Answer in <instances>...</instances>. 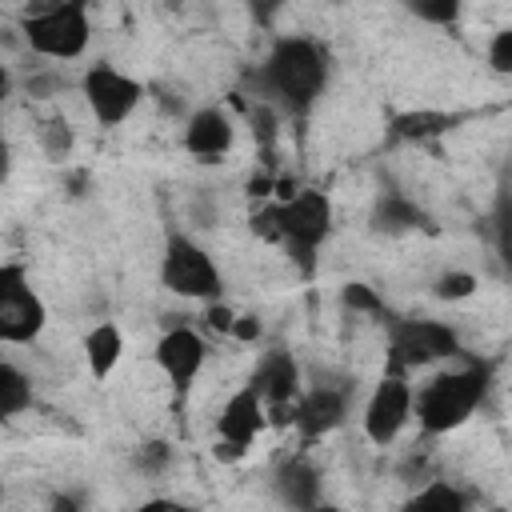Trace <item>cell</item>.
<instances>
[{
    "label": "cell",
    "instance_id": "24",
    "mask_svg": "<svg viewBox=\"0 0 512 512\" xmlns=\"http://www.w3.org/2000/svg\"><path fill=\"white\" fill-rule=\"evenodd\" d=\"M408 12L416 16V20H424V24H436V28H448V24H456L460 20V4L456 0H416V4H408Z\"/></svg>",
    "mask_w": 512,
    "mask_h": 512
},
{
    "label": "cell",
    "instance_id": "10",
    "mask_svg": "<svg viewBox=\"0 0 512 512\" xmlns=\"http://www.w3.org/2000/svg\"><path fill=\"white\" fill-rule=\"evenodd\" d=\"M248 384L260 392L264 408H268V424L272 428H292L296 420V404L304 396V372H300V360L284 348H268L260 356V364L252 368Z\"/></svg>",
    "mask_w": 512,
    "mask_h": 512
},
{
    "label": "cell",
    "instance_id": "32",
    "mask_svg": "<svg viewBox=\"0 0 512 512\" xmlns=\"http://www.w3.org/2000/svg\"><path fill=\"white\" fill-rule=\"evenodd\" d=\"M312 512H344V508H340V504H332V500H320Z\"/></svg>",
    "mask_w": 512,
    "mask_h": 512
},
{
    "label": "cell",
    "instance_id": "18",
    "mask_svg": "<svg viewBox=\"0 0 512 512\" xmlns=\"http://www.w3.org/2000/svg\"><path fill=\"white\" fill-rule=\"evenodd\" d=\"M372 228L384 232V236H404V232H420V228H432L428 212L400 196V192H384L376 204H372Z\"/></svg>",
    "mask_w": 512,
    "mask_h": 512
},
{
    "label": "cell",
    "instance_id": "33",
    "mask_svg": "<svg viewBox=\"0 0 512 512\" xmlns=\"http://www.w3.org/2000/svg\"><path fill=\"white\" fill-rule=\"evenodd\" d=\"M492 512H504V508H492Z\"/></svg>",
    "mask_w": 512,
    "mask_h": 512
},
{
    "label": "cell",
    "instance_id": "7",
    "mask_svg": "<svg viewBox=\"0 0 512 512\" xmlns=\"http://www.w3.org/2000/svg\"><path fill=\"white\" fill-rule=\"evenodd\" d=\"M48 328V304L32 288L28 264L8 260L0 264V340L4 344H32Z\"/></svg>",
    "mask_w": 512,
    "mask_h": 512
},
{
    "label": "cell",
    "instance_id": "16",
    "mask_svg": "<svg viewBox=\"0 0 512 512\" xmlns=\"http://www.w3.org/2000/svg\"><path fill=\"white\" fill-rule=\"evenodd\" d=\"M460 120H464L460 112H444V108H408L388 120V140L392 144H432V140L448 136Z\"/></svg>",
    "mask_w": 512,
    "mask_h": 512
},
{
    "label": "cell",
    "instance_id": "31",
    "mask_svg": "<svg viewBox=\"0 0 512 512\" xmlns=\"http://www.w3.org/2000/svg\"><path fill=\"white\" fill-rule=\"evenodd\" d=\"M48 512H84V500L76 492H56L52 504H48Z\"/></svg>",
    "mask_w": 512,
    "mask_h": 512
},
{
    "label": "cell",
    "instance_id": "5",
    "mask_svg": "<svg viewBox=\"0 0 512 512\" xmlns=\"http://www.w3.org/2000/svg\"><path fill=\"white\" fill-rule=\"evenodd\" d=\"M24 44L44 60H80L92 40V16L84 0H60L28 8L20 20Z\"/></svg>",
    "mask_w": 512,
    "mask_h": 512
},
{
    "label": "cell",
    "instance_id": "8",
    "mask_svg": "<svg viewBox=\"0 0 512 512\" xmlns=\"http://www.w3.org/2000/svg\"><path fill=\"white\" fill-rule=\"evenodd\" d=\"M412 412H416V388L408 384V372L384 368V376L372 384V392H368V400H364V412H360L364 440L376 444V448L396 444L400 432L408 428Z\"/></svg>",
    "mask_w": 512,
    "mask_h": 512
},
{
    "label": "cell",
    "instance_id": "2",
    "mask_svg": "<svg viewBox=\"0 0 512 512\" xmlns=\"http://www.w3.org/2000/svg\"><path fill=\"white\" fill-rule=\"evenodd\" d=\"M488 384H492V368L480 360L436 372L424 388H416V412H412L416 428L424 436H448V432L464 428L476 416V408L484 404Z\"/></svg>",
    "mask_w": 512,
    "mask_h": 512
},
{
    "label": "cell",
    "instance_id": "14",
    "mask_svg": "<svg viewBox=\"0 0 512 512\" xmlns=\"http://www.w3.org/2000/svg\"><path fill=\"white\" fill-rule=\"evenodd\" d=\"M180 144H184L188 156L212 164V160H220V156L232 152V144H236V124H232V116H228L224 108H216V104L196 108V112L184 120Z\"/></svg>",
    "mask_w": 512,
    "mask_h": 512
},
{
    "label": "cell",
    "instance_id": "1",
    "mask_svg": "<svg viewBox=\"0 0 512 512\" xmlns=\"http://www.w3.org/2000/svg\"><path fill=\"white\" fill-rule=\"evenodd\" d=\"M328 76H332V60H328V48L312 36H300V32H284L272 40L268 56L260 60L256 68V88L268 104H276L284 116H308L324 88H328Z\"/></svg>",
    "mask_w": 512,
    "mask_h": 512
},
{
    "label": "cell",
    "instance_id": "23",
    "mask_svg": "<svg viewBox=\"0 0 512 512\" xmlns=\"http://www.w3.org/2000/svg\"><path fill=\"white\" fill-rule=\"evenodd\" d=\"M340 304H344L348 312H360V316H384L380 324H388L384 300L376 296V288H368V284H360V280H352V284L340 288Z\"/></svg>",
    "mask_w": 512,
    "mask_h": 512
},
{
    "label": "cell",
    "instance_id": "21",
    "mask_svg": "<svg viewBox=\"0 0 512 512\" xmlns=\"http://www.w3.org/2000/svg\"><path fill=\"white\" fill-rule=\"evenodd\" d=\"M32 408V380L24 368H16L12 360L0 364V416L4 420H16Z\"/></svg>",
    "mask_w": 512,
    "mask_h": 512
},
{
    "label": "cell",
    "instance_id": "4",
    "mask_svg": "<svg viewBox=\"0 0 512 512\" xmlns=\"http://www.w3.org/2000/svg\"><path fill=\"white\" fill-rule=\"evenodd\" d=\"M160 284L180 300H196V304L224 300V272L216 268L212 252L200 240H192L188 232H180V228H168V236H164Z\"/></svg>",
    "mask_w": 512,
    "mask_h": 512
},
{
    "label": "cell",
    "instance_id": "6",
    "mask_svg": "<svg viewBox=\"0 0 512 512\" xmlns=\"http://www.w3.org/2000/svg\"><path fill=\"white\" fill-rule=\"evenodd\" d=\"M388 352H384V368L392 372H412V368H432L440 360L460 356V332L448 320H432V316H400L388 320Z\"/></svg>",
    "mask_w": 512,
    "mask_h": 512
},
{
    "label": "cell",
    "instance_id": "15",
    "mask_svg": "<svg viewBox=\"0 0 512 512\" xmlns=\"http://www.w3.org/2000/svg\"><path fill=\"white\" fill-rule=\"evenodd\" d=\"M276 496L284 508L292 512H312L320 500H324V484H320V468L308 460V452H296L288 456L280 468H276V480H272Z\"/></svg>",
    "mask_w": 512,
    "mask_h": 512
},
{
    "label": "cell",
    "instance_id": "26",
    "mask_svg": "<svg viewBox=\"0 0 512 512\" xmlns=\"http://www.w3.org/2000/svg\"><path fill=\"white\" fill-rule=\"evenodd\" d=\"M484 56H488V68H492V72L512 76V24H508V28H500V32H492V40H488Z\"/></svg>",
    "mask_w": 512,
    "mask_h": 512
},
{
    "label": "cell",
    "instance_id": "17",
    "mask_svg": "<svg viewBox=\"0 0 512 512\" xmlns=\"http://www.w3.org/2000/svg\"><path fill=\"white\" fill-rule=\"evenodd\" d=\"M84 368H88V376L92 380H108L112 372H116V364L124 360V332H120V324H112V320H100V324H92L88 332H84Z\"/></svg>",
    "mask_w": 512,
    "mask_h": 512
},
{
    "label": "cell",
    "instance_id": "11",
    "mask_svg": "<svg viewBox=\"0 0 512 512\" xmlns=\"http://www.w3.org/2000/svg\"><path fill=\"white\" fill-rule=\"evenodd\" d=\"M264 428H268V408H264L260 392H256L252 384H240V388L224 400V408H220V416H216V444H212V456L224 460V464L244 460L248 448L256 444V436H260Z\"/></svg>",
    "mask_w": 512,
    "mask_h": 512
},
{
    "label": "cell",
    "instance_id": "27",
    "mask_svg": "<svg viewBox=\"0 0 512 512\" xmlns=\"http://www.w3.org/2000/svg\"><path fill=\"white\" fill-rule=\"evenodd\" d=\"M168 464H172V448H168L164 440H148V444L136 448V468H140V472L160 476Z\"/></svg>",
    "mask_w": 512,
    "mask_h": 512
},
{
    "label": "cell",
    "instance_id": "19",
    "mask_svg": "<svg viewBox=\"0 0 512 512\" xmlns=\"http://www.w3.org/2000/svg\"><path fill=\"white\" fill-rule=\"evenodd\" d=\"M400 512H472V496L452 480H428L400 504Z\"/></svg>",
    "mask_w": 512,
    "mask_h": 512
},
{
    "label": "cell",
    "instance_id": "13",
    "mask_svg": "<svg viewBox=\"0 0 512 512\" xmlns=\"http://www.w3.org/2000/svg\"><path fill=\"white\" fill-rule=\"evenodd\" d=\"M348 404H352L348 384H312V388H304V396L296 404V420H292V432H296L300 448L320 444L324 436H332L348 420Z\"/></svg>",
    "mask_w": 512,
    "mask_h": 512
},
{
    "label": "cell",
    "instance_id": "22",
    "mask_svg": "<svg viewBox=\"0 0 512 512\" xmlns=\"http://www.w3.org/2000/svg\"><path fill=\"white\" fill-rule=\"evenodd\" d=\"M476 288H480V280L468 268H448V272H440L432 280V296L444 300V304H460V300L476 296Z\"/></svg>",
    "mask_w": 512,
    "mask_h": 512
},
{
    "label": "cell",
    "instance_id": "28",
    "mask_svg": "<svg viewBox=\"0 0 512 512\" xmlns=\"http://www.w3.org/2000/svg\"><path fill=\"white\" fill-rule=\"evenodd\" d=\"M236 308L232 304H224V300H216V304H204V324L212 328V332H220V336H232V328H236Z\"/></svg>",
    "mask_w": 512,
    "mask_h": 512
},
{
    "label": "cell",
    "instance_id": "30",
    "mask_svg": "<svg viewBox=\"0 0 512 512\" xmlns=\"http://www.w3.org/2000/svg\"><path fill=\"white\" fill-rule=\"evenodd\" d=\"M136 512H196V508L184 504V500H176V496H152V500H144Z\"/></svg>",
    "mask_w": 512,
    "mask_h": 512
},
{
    "label": "cell",
    "instance_id": "9",
    "mask_svg": "<svg viewBox=\"0 0 512 512\" xmlns=\"http://www.w3.org/2000/svg\"><path fill=\"white\" fill-rule=\"evenodd\" d=\"M80 96H84V104L100 128H120L144 104V84L136 76L120 72L116 64L96 60L80 76Z\"/></svg>",
    "mask_w": 512,
    "mask_h": 512
},
{
    "label": "cell",
    "instance_id": "25",
    "mask_svg": "<svg viewBox=\"0 0 512 512\" xmlns=\"http://www.w3.org/2000/svg\"><path fill=\"white\" fill-rule=\"evenodd\" d=\"M72 128H68V120L64 116H52V120H44L40 124V144H44V152L52 156V160H64L68 152H72Z\"/></svg>",
    "mask_w": 512,
    "mask_h": 512
},
{
    "label": "cell",
    "instance_id": "3",
    "mask_svg": "<svg viewBox=\"0 0 512 512\" xmlns=\"http://www.w3.org/2000/svg\"><path fill=\"white\" fill-rule=\"evenodd\" d=\"M332 220H336L332 196L320 188H300L284 204L276 200V244L304 280H312L320 268V252L332 236Z\"/></svg>",
    "mask_w": 512,
    "mask_h": 512
},
{
    "label": "cell",
    "instance_id": "29",
    "mask_svg": "<svg viewBox=\"0 0 512 512\" xmlns=\"http://www.w3.org/2000/svg\"><path fill=\"white\" fill-rule=\"evenodd\" d=\"M260 332H264L260 316H256V312H240V316H236V328H232V340H236V344H256Z\"/></svg>",
    "mask_w": 512,
    "mask_h": 512
},
{
    "label": "cell",
    "instance_id": "12",
    "mask_svg": "<svg viewBox=\"0 0 512 512\" xmlns=\"http://www.w3.org/2000/svg\"><path fill=\"white\" fill-rule=\"evenodd\" d=\"M152 360H156V368L168 376L172 396H176V408H184V400L192 396V384H196L200 372H204L208 340H204L192 324H172L168 332H160V340H156V348H152Z\"/></svg>",
    "mask_w": 512,
    "mask_h": 512
},
{
    "label": "cell",
    "instance_id": "20",
    "mask_svg": "<svg viewBox=\"0 0 512 512\" xmlns=\"http://www.w3.org/2000/svg\"><path fill=\"white\" fill-rule=\"evenodd\" d=\"M488 224H492V248H496V260L500 268L512 276V184L504 180L492 196V212H488Z\"/></svg>",
    "mask_w": 512,
    "mask_h": 512
}]
</instances>
